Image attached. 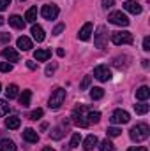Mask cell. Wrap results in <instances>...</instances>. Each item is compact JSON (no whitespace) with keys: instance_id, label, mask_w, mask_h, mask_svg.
Masks as SVG:
<instances>
[{"instance_id":"1","label":"cell","mask_w":150,"mask_h":151,"mask_svg":"<svg viewBox=\"0 0 150 151\" xmlns=\"http://www.w3.org/2000/svg\"><path fill=\"white\" fill-rule=\"evenodd\" d=\"M150 134V128L147 123H138V125H134L131 130H129V135H131V139L134 141V142H141V141H145L147 137H149Z\"/></svg>"},{"instance_id":"2","label":"cell","mask_w":150,"mask_h":151,"mask_svg":"<svg viewBox=\"0 0 150 151\" xmlns=\"http://www.w3.org/2000/svg\"><path fill=\"white\" fill-rule=\"evenodd\" d=\"M87 114H88V109L85 106H78L74 111H73V123L79 128H87L90 123L87 119Z\"/></svg>"},{"instance_id":"3","label":"cell","mask_w":150,"mask_h":151,"mask_svg":"<svg viewBox=\"0 0 150 151\" xmlns=\"http://www.w3.org/2000/svg\"><path fill=\"white\" fill-rule=\"evenodd\" d=\"M64 100H66V90H64V88H57V90L51 93L48 106H50V109H58V107L64 104Z\"/></svg>"},{"instance_id":"4","label":"cell","mask_w":150,"mask_h":151,"mask_svg":"<svg viewBox=\"0 0 150 151\" xmlns=\"http://www.w3.org/2000/svg\"><path fill=\"white\" fill-rule=\"evenodd\" d=\"M133 34L131 32H113L111 34V42L117 46H122V44H133Z\"/></svg>"},{"instance_id":"5","label":"cell","mask_w":150,"mask_h":151,"mask_svg":"<svg viewBox=\"0 0 150 151\" xmlns=\"http://www.w3.org/2000/svg\"><path fill=\"white\" fill-rule=\"evenodd\" d=\"M108 21L113 25H118V27H127L129 25V18L122 12V11H113L108 14Z\"/></svg>"},{"instance_id":"6","label":"cell","mask_w":150,"mask_h":151,"mask_svg":"<svg viewBox=\"0 0 150 151\" xmlns=\"http://www.w3.org/2000/svg\"><path fill=\"white\" fill-rule=\"evenodd\" d=\"M58 5H55V4H46V5H42V9H41V16L44 18V19H57V16H58Z\"/></svg>"},{"instance_id":"7","label":"cell","mask_w":150,"mask_h":151,"mask_svg":"<svg viewBox=\"0 0 150 151\" xmlns=\"http://www.w3.org/2000/svg\"><path fill=\"white\" fill-rule=\"evenodd\" d=\"M94 76L99 79V81H110L111 79V70L108 69V65H97L95 69H94Z\"/></svg>"},{"instance_id":"8","label":"cell","mask_w":150,"mask_h":151,"mask_svg":"<svg viewBox=\"0 0 150 151\" xmlns=\"http://www.w3.org/2000/svg\"><path fill=\"white\" fill-rule=\"evenodd\" d=\"M106 39H108L106 27H99V28H97V34L94 35V44H95L99 49H103V47L106 46Z\"/></svg>"},{"instance_id":"9","label":"cell","mask_w":150,"mask_h":151,"mask_svg":"<svg viewBox=\"0 0 150 151\" xmlns=\"http://www.w3.org/2000/svg\"><path fill=\"white\" fill-rule=\"evenodd\" d=\"M110 119H111L113 125H118V123H127V121L131 119V116H129L127 111H124V109H117V111L111 114Z\"/></svg>"},{"instance_id":"10","label":"cell","mask_w":150,"mask_h":151,"mask_svg":"<svg viewBox=\"0 0 150 151\" xmlns=\"http://www.w3.org/2000/svg\"><path fill=\"white\" fill-rule=\"evenodd\" d=\"M124 9L127 11V12H131V14H141V5L138 4V2H134V0H127L125 4H124Z\"/></svg>"},{"instance_id":"11","label":"cell","mask_w":150,"mask_h":151,"mask_svg":"<svg viewBox=\"0 0 150 151\" xmlns=\"http://www.w3.org/2000/svg\"><path fill=\"white\" fill-rule=\"evenodd\" d=\"M92 30H94L92 23H85V25L81 27V30L78 32V39H79V40H88L90 35H92Z\"/></svg>"},{"instance_id":"12","label":"cell","mask_w":150,"mask_h":151,"mask_svg":"<svg viewBox=\"0 0 150 151\" xmlns=\"http://www.w3.org/2000/svg\"><path fill=\"white\" fill-rule=\"evenodd\" d=\"M2 56H4L7 62H18V60H20V53H18L16 49H12V47H5V49L2 51Z\"/></svg>"},{"instance_id":"13","label":"cell","mask_w":150,"mask_h":151,"mask_svg":"<svg viewBox=\"0 0 150 151\" xmlns=\"http://www.w3.org/2000/svg\"><path fill=\"white\" fill-rule=\"evenodd\" d=\"M23 139H25L27 142H30V144H36L39 141V135L34 128H25V130H23Z\"/></svg>"},{"instance_id":"14","label":"cell","mask_w":150,"mask_h":151,"mask_svg":"<svg viewBox=\"0 0 150 151\" xmlns=\"http://www.w3.org/2000/svg\"><path fill=\"white\" fill-rule=\"evenodd\" d=\"M9 25H11L12 28L21 30V28H25V19H23L21 16H18V14H12V16L9 18Z\"/></svg>"},{"instance_id":"15","label":"cell","mask_w":150,"mask_h":151,"mask_svg":"<svg viewBox=\"0 0 150 151\" xmlns=\"http://www.w3.org/2000/svg\"><path fill=\"white\" fill-rule=\"evenodd\" d=\"M30 32H32V37L36 39L37 42H42L44 37H46V35H44V30H42L41 25H32V30H30Z\"/></svg>"},{"instance_id":"16","label":"cell","mask_w":150,"mask_h":151,"mask_svg":"<svg viewBox=\"0 0 150 151\" xmlns=\"http://www.w3.org/2000/svg\"><path fill=\"white\" fill-rule=\"evenodd\" d=\"M20 125H21V119H20L18 116H9V118L5 119V127H7L9 130H16V128H20Z\"/></svg>"},{"instance_id":"17","label":"cell","mask_w":150,"mask_h":151,"mask_svg":"<svg viewBox=\"0 0 150 151\" xmlns=\"http://www.w3.org/2000/svg\"><path fill=\"white\" fill-rule=\"evenodd\" d=\"M149 97H150V88L149 86H141V88L136 90V99H138L140 102H145Z\"/></svg>"},{"instance_id":"18","label":"cell","mask_w":150,"mask_h":151,"mask_svg":"<svg viewBox=\"0 0 150 151\" xmlns=\"http://www.w3.org/2000/svg\"><path fill=\"white\" fill-rule=\"evenodd\" d=\"M50 56H51V51L50 49H37V51H34V58L37 62H46Z\"/></svg>"},{"instance_id":"19","label":"cell","mask_w":150,"mask_h":151,"mask_svg":"<svg viewBox=\"0 0 150 151\" xmlns=\"http://www.w3.org/2000/svg\"><path fill=\"white\" fill-rule=\"evenodd\" d=\"M30 99H32V91H30V90H23V93L20 95V104H21V107H28V106H30Z\"/></svg>"},{"instance_id":"20","label":"cell","mask_w":150,"mask_h":151,"mask_svg":"<svg viewBox=\"0 0 150 151\" xmlns=\"http://www.w3.org/2000/svg\"><path fill=\"white\" fill-rule=\"evenodd\" d=\"M97 142H99V141H97L95 135H88V137L83 141V148H85L87 151H90V150H94V148L97 146Z\"/></svg>"},{"instance_id":"21","label":"cell","mask_w":150,"mask_h":151,"mask_svg":"<svg viewBox=\"0 0 150 151\" xmlns=\"http://www.w3.org/2000/svg\"><path fill=\"white\" fill-rule=\"evenodd\" d=\"M16 44H18V47H20L21 51H28V49L32 47V40H30L28 37H25V35L18 39V42H16Z\"/></svg>"},{"instance_id":"22","label":"cell","mask_w":150,"mask_h":151,"mask_svg":"<svg viewBox=\"0 0 150 151\" xmlns=\"http://www.w3.org/2000/svg\"><path fill=\"white\" fill-rule=\"evenodd\" d=\"M0 151H16V144L11 139H2L0 141Z\"/></svg>"},{"instance_id":"23","label":"cell","mask_w":150,"mask_h":151,"mask_svg":"<svg viewBox=\"0 0 150 151\" xmlns=\"http://www.w3.org/2000/svg\"><path fill=\"white\" fill-rule=\"evenodd\" d=\"M36 19H37V7H30V9L27 11V14H25V21L34 23Z\"/></svg>"},{"instance_id":"24","label":"cell","mask_w":150,"mask_h":151,"mask_svg":"<svg viewBox=\"0 0 150 151\" xmlns=\"http://www.w3.org/2000/svg\"><path fill=\"white\" fill-rule=\"evenodd\" d=\"M90 97H92V100H101L104 97V90L99 88V86H95V88L90 90Z\"/></svg>"},{"instance_id":"25","label":"cell","mask_w":150,"mask_h":151,"mask_svg":"<svg viewBox=\"0 0 150 151\" xmlns=\"http://www.w3.org/2000/svg\"><path fill=\"white\" fill-rule=\"evenodd\" d=\"M18 86L16 84H9L7 86V90H5V95H7V99H16L18 97Z\"/></svg>"},{"instance_id":"26","label":"cell","mask_w":150,"mask_h":151,"mask_svg":"<svg viewBox=\"0 0 150 151\" xmlns=\"http://www.w3.org/2000/svg\"><path fill=\"white\" fill-rule=\"evenodd\" d=\"M150 109L149 104H145V102H140V104H134V111H136V114H147Z\"/></svg>"},{"instance_id":"27","label":"cell","mask_w":150,"mask_h":151,"mask_svg":"<svg viewBox=\"0 0 150 151\" xmlns=\"http://www.w3.org/2000/svg\"><path fill=\"white\" fill-rule=\"evenodd\" d=\"M87 119H88V123H99V119H101V113H99V111H88Z\"/></svg>"},{"instance_id":"28","label":"cell","mask_w":150,"mask_h":151,"mask_svg":"<svg viewBox=\"0 0 150 151\" xmlns=\"http://www.w3.org/2000/svg\"><path fill=\"white\" fill-rule=\"evenodd\" d=\"M99 151H115V146H113L111 141H108V139H104L101 144H99Z\"/></svg>"},{"instance_id":"29","label":"cell","mask_w":150,"mask_h":151,"mask_svg":"<svg viewBox=\"0 0 150 151\" xmlns=\"http://www.w3.org/2000/svg\"><path fill=\"white\" fill-rule=\"evenodd\" d=\"M62 137H64V128H62V127H57V128L51 130V139L58 141V139H62Z\"/></svg>"},{"instance_id":"30","label":"cell","mask_w":150,"mask_h":151,"mask_svg":"<svg viewBox=\"0 0 150 151\" xmlns=\"http://www.w3.org/2000/svg\"><path fill=\"white\" fill-rule=\"evenodd\" d=\"M106 132H108V137H118L122 130H120L118 127H108V130H106Z\"/></svg>"},{"instance_id":"31","label":"cell","mask_w":150,"mask_h":151,"mask_svg":"<svg viewBox=\"0 0 150 151\" xmlns=\"http://www.w3.org/2000/svg\"><path fill=\"white\" fill-rule=\"evenodd\" d=\"M42 114H44V111H42V109H34V111H32V113H30V119H34V121H37L39 118H42Z\"/></svg>"},{"instance_id":"32","label":"cell","mask_w":150,"mask_h":151,"mask_svg":"<svg viewBox=\"0 0 150 151\" xmlns=\"http://www.w3.org/2000/svg\"><path fill=\"white\" fill-rule=\"evenodd\" d=\"M9 113V104L7 100H0V116H5Z\"/></svg>"},{"instance_id":"33","label":"cell","mask_w":150,"mask_h":151,"mask_svg":"<svg viewBox=\"0 0 150 151\" xmlns=\"http://www.w3.org/2000/svg\"><path fill=\"white\" fill-rule=\"evenodd\" d=\"M127 58H129V56H117V58H115V62H113V65H115V67H118V69H122V67H125V65L122 63V60H127ZM125 63H129V62H125Z\"/></svg>"},{"instance_id":"34","label":"cell","mask_w":150,"mask_h":151,"mask_svg":"<svg viewBox=\"0 0 150 151\" xmlns=\"http://www.w3.org/2000/svg\"><path fill=\"white\" fill-rule=\"evenodd\" d=\"M90 81H92V77H90V76H85L83 81H81V84H79V90H87V88L90 86Z\"/></svg>"},{"instance_id":"35","label":"cell","mask_w":150,"mask_h":151,"mask_svg":"<svg viewBox=\"0 0 150 151\" xmlns=\"http://www.w3.org/2000/svg\"><path fill=\"white\" fill-rule=\"evenodd\" d=\"M12 70V65L9 62H2L0 63V72H11Z\"/></svg>"},{"instance_id":"36","label":"cell","mask_w":150,"mask_h":151,"mask_svg":"<svg viewBox=\"0 0 150 151\" xmlns=\"http://www.w3.org/2000/svg\"><path fill=\"white\" fill-rule=\"evenodd\" d=\"M79 141H81V135L79 134H74L73 139H71V148H78L79 146Z\"/></svg>"},{"instance_id":"37","label":"cell","mask_w":150,"mask_h":151,"mask_svg":"<svg viewBox=\"0 0 150 151\" xmlns=\"http://www.w3.org/2000/svg\"><path fill=\"white\" fill-rule=\"evenodd\" d=\"M64 28H66V25H62V23H60V25H57V27L53 28V35H60V34L64 32Z\"/></svg>"},{"instance_id":"38","label":"cell","mask_w":150,"mask_h":151,"mask_svg":"<svg viewBox=\"0 0 150 151\" xmlns=\"http://www.w3.org/2000/svg\"><path fill=\"white\" fill-rule=\"evenodd\" d=\"M11 34H0V44H9Z\"/></svg>"},{"instance_id":"39","label":"cell","mask_w":150,"mask_h":151,"mask_svg":"<svg viewBox=\"0 0 150 151\" xmlns=\"http://www.w3.org/2000/svg\"><path fill=\"white\" fill-rule=\"evenodd\" d=\"M55 70H57V63H51V65H48V67H46V76H51Z\"/></svg>"},{"instance_id":"40","label":"cell","mask_w":150,"mask_h":151,"mask_svg":"<svg viewBox=\"0 0 150 151\" xmlns=\"http://www.w3.org/2000/svg\"><path fill=\"white\" fill-rule=\"evenodd\" d=\"M9 5H11V0H0V12H2V11H5Z\"/></svg>"},{"instance_id":"41","label":"cell","mask_w":150,"mask_h":151,"mask_svg":"<svg viewBox=\"0 0 150 151\" xmlns=\"http://www.w3.org/2000/svg\"><path fill=\"white\" fill-rule=\"evenodd\" d=\"M113 5H115V0H103V7L104 9H110Z\"/></svg>"},{"instance_id":"42","label":"cell","mask_w":150,"mask_h":151,"mask_svg":"<svg viewBox=\"0 0 150 151\" xmlns=\"http://www.w3.org/2000/svg\"><path fill=\"white\" fill-rule=\"evenodd\" d=\"M143 49H145V51H150V37L143 39Z\"/></svg>"},{"instance_id":"43","label":"cell","mask_w":150,"mask_h":151,"mask_svg":"<svg viewBox=\"0 0 150 151\" xmlns=\"http://www.w3.org/2000/svg\"><path fill=\"white\" fill-rule=\"evenodd\" d=\"M127 151H149L145 146H136V148H129Z\"/></svg>"},{"instance_id":"44","label":"cell","mask_w":150,"mask_h":151,"mask_svg":"<svg viewBox=\"0 0 150 151\" xmlns=\"http://www.w3.org/2000/svg\"><path fill=\"white\" fill-rule=\"evenodd\" d=\"M27 65H28V69H32V70H36V69H37V65H36L34 62H27Z\"/></svg>"},{"instance_id":"45","label":"cell","mask_w":150,"mask_h":151,"mask_svg":"<svg viewBox=\"0 0 150 151\" xmlns=\"http://www.w3.org/2000/svg\"><path fill=\"white\" fill-rule=\"evenodd\" d=\"M57 55H58V56H64V49H62V47H60V49H57Z\"/></svg>"},{"instance_id":"46","label":"cell","mask_w":150,"mask_h":151,"mask_svg":"<svg viewBox=\"0 0 150 151\" xmlns=\"http://www.w3.org/2000/svg\"><path fill=\"white\" fill-rule=\"evenodd\" d=\"M42 151H55L53 148H50V146H46V148H42Z\"/></svg>"},{"instance_id":"47","label":"cell","mask_w":150,"mask_h":151,"mask_svg":"<svg viewBox=\"0 0 150 151\" xmlns=\"http://www.w3.org/2000/svg\"><path fill=\"white\" fill-rule=\"evenodd\" d=\"M2 23H4V18H2V16H0V25H2Z\"/></svg>"},{"instance_id":"48","label":"cell","mask_w":150,"mask_h":151,"mask_svg":"<svg viewBox=\"0 0 150 151\" xmlns=\"http://www.w3.org/2000/svg\"><path fill=\"white\" fill-rule=\"evenodd\" d=\"M0 88H2V86H0Z\"/></svg>"}]
</instances>
